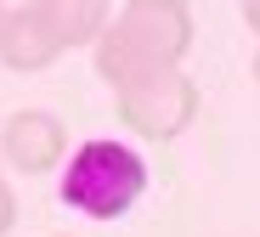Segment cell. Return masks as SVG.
Returning a JSON list of instances; mask_svg holds the SVG:
<instances>
[{
	"instance_id": "1",
	"label": "cell",
	"mask_w": 260,
	"mask_h": 237,
	"mask_svg": "<svg viewBox=\"0 0 260 237\" xmlns=\"http://www.w3.org/2000/svg\"><path fill=\"white\" fill-rule=\"evenodd\" d=\"M91 51L108 85L142 79L158 68H181V57L192 51V12H187V0H124Z\"/></svg>"
},
{
	"instance_id": "2",
	"label": "cell",
	"mask_w": 260,
	"mask_h": 237,
	"mask_svg": "<svg viewBox=\"0 0 260 237\" xmlns=\"http://www.w3.org/2000/svg\"><path fill=\"white\" fill-rule=\"evenodd\" d=\"M142 192H147V158H142V147H130L119 136L79 141L68 164L57 170L62 209H74L85 220H119L142 204Z\"/></svg>"
},
{
	"instance_id": "3",
	"label": "cell",
	"mask_w": 260,
	"mask_h": 237,
	"mask_svg": "<svg viewBox=\"0 0 260 237\" xmlns=\"http://www.w3.org/2000/svg\"><path fill=\"white\" fill-rule=\"evenodd\" d=\"M113 108H119V119H124L130 136H142V141H176L198 119V85L187 79V68H158V74L113 85Z\"/></svg>"
},
{
	"instance_id": "4",
	"label": "cell",
	"mask_w": 260,
	"mask_h": 237,
	"mask_svg": "<svg viewBox=\"0 0 260 237\" xmlns=\"http://www.w3.org/2000/svg\"><path fill=\"white\" fill-rule=\"evenodd\" d=\"M68 130L51 108H17L0 124V164L17 175H51L68 164Z\"/></svg>"
},
{
	"instance_id": "5",
	"label": "cell",
	"mask_w": 260,
	"mask_h": 237,
	"mask_svg": "<svg viewBox=\"0 0 260 237\" xmlns=\"http://www.w3.org/2000/svg\"><path fill=\"white\" fill-rule=\"evenodd\" d=\"M57 57H62V40L51 34V23L40 17L34 0L6 6V17H0V68H12V74H46Z\"/></svg>"
},
{
	"instance_id": "6",
	"label": "cell",
	"mask_w": 260,
	"mask_h": 237,
	"mask_svg": "<svg viewBox=\"0 0 260 237\" xmlns=\"http://www.w3.org/2000/svg\"><path fill=\"white\" fill-rule=\"evenodd\" d=\"M40 17L51 23V34L62 40V51H79V45H96L102 28L113 23L108 0H34Z\"/></svg>"
},
{
	"instance_id": "7",
	"label": "cell",
	"mask_w": 260,
	"mask_h": 237,
	"mask_svg": "<svg viewBox=\"0 0 260 237\" xmlns=\"http://www.w3.org/2000/svg\"><path fill=\"white\" fill-rule=\"evenodd\" d=\"M12 220H17V198H12V186H6V170H0V237L12 231Z\"/></svg>"
},
{
	"instance_id": "8",
	"label": "cell",
	"mask_w": 260,
	"mask_h": 237,
	"mask_svg": "<svg viewBox=\"0 0 260 237\" xmlns=\"http://www.w3.org/2000/svg\"><path fill=\"white\" fill-rule=\"evenodd\" d=\"M238 12H243V23H249V34L260 40V0H238Z\"/></svg>"
},
{
	"instance_id": "9",
	"label": "cell",
	"mask_w": 260,
	"mask_h": 237,
	"mask_svg": "<svg viewBox=\"0 0 260 237\" xmlns=\"http://www.w3.org/2000/svg\"><path fill=\"white\" fill-rule=\"evenodd\" d=\"M249 74H254V85H260V45H254V68H249Z\"/></svg>"
},
{
	"instance_id": "10",
	"label": "cell",
	"mask_w": 260,
	"mask_h": 237,
	"mask_svg": "<svg viewBox=\"0 0 260 237\" xmlns=\"http://www.w3.org/2000/svg\"><path fill=\"white\" fill-rule=\"evenodd\" d=\"M0 17H6V0H0Z\"/></svg>"
},
{
	"instance_id": "11",
	"label": "cell",
	"mask_w": 260,
	"mask_h": 237,
	"mask_svg": "<svg viewBox=\"0 0 260 237\" xmlns=\"http://www.w3.org/2000/svg\"><path fill=\"white\" fill-rule=\"evenodd\" d=\"M57 237H62V231H57Z\"/></svg>"
}]
</instances>
